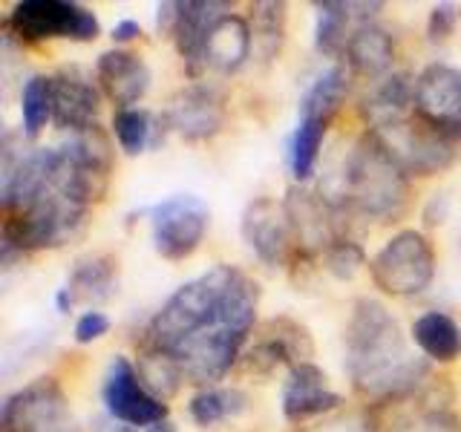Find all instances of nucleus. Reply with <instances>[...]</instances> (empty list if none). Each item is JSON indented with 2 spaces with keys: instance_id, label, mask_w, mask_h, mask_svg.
Masks as SVG:
<instances>
[{
  "instance_id": "f257e3e1",
  "label": "nucleus",
  "mask_w": 461,
  "mask_h": 432,
  "mask_svg": "<svg viewBox=\"0 0 461 432\" xmlns=\"http://www.w3.org/2000/svg\"><path fill=\"white\" fill-rule=\"evenodd\" d=\"M259 300L263 288L251 274L216 263L162 302L144 326L139 349L167 355L196 389L220 386L257 331Z\"/></svg>"
},
{
  "instance_id": "f03ea898",
  "label": "nucleus",
  "mask_w": 461,
  "mask_h": 432,
  "mask_svg": "<svg viewBox=\"0 0 461 432\" xmlns=\"http://www.w3.org/2000/svg\"><path fill=\"white\" fill-rule=\"evenodd\" d=\"M424 355L410 349L398 317L381 300L357 297L343 328V369L366 407L384 410L415 398L436 381Z\"/></svg>"
},
{
  "instance_id": "7ed1b4c3",
  "label": "nucleus",
  "mask_w": 461,
  "mask_h": 432,
  "mask_svg": "<svg viewBox=\"0 0 461 432\" xmlns=\"http://www.w3.org/2000/svg\"><path fill=\"white\" fill-rule=\"evenodd\" d=\"M321 196L338 213L340 228L343 220L393 225L401 222L412 205V179L386 150L378 133L364 130L346 153L340 170L321 184Z\"/></svg>"
},
{
  "instance_id": "20e7f679",
  "label": "nucleus",
  "mask_w": 461,
  "mask_h": 432,
  "mask_svg": "<svg viewBox=\"0 0 461 432\" xmlns=\"http://www.w3.org/2000/svg\"><path fill=\"white\" fill-rule=\"evenodd\" d=\"M86 213L76 202L64 199L58 191H50L29 208L18 213H4V263L12 256H26L35 251L64 248L67 242L78 239L86 228Z\"/></svg>"
},
{
  "instance_id": "39448f33",
  "label": "nucleus",
  "mask_w": 461,
  "mask_h": 432,
  "mask_svg": "<svg viewBox=\"0 0 461 432\" xmlns=\"http://www.w3.org/2000/svg\"><path fill=\"white\" fill-rule=\"evenodd\" d=\"M115 150L104 127L72 133L55 148V191L81 208H93L110 191Z\"/></svg>"
},
{
  "instance_id": "423d86ee",
  "label": "nucleus",
  "mask_w": 461,
  "mask_h": 432,
  "mask_svg": "<svg viewBox=\"0 0 461 432\" xmlns=\"http://www.w3.org/2000/svg\"><path fill=\"white\" fill-rule=\"evenodd\" d=\"M438 256L432 239L418 228H403L389 237L369 259V277L386 297H418L436 280Z\"/></svg>"
},
{
  "instance_id": "0eeeda50",
  "label": "nucleus",
  "mask_w": 461,
  "mask_h": 432,
  "mask_svg": "<svg viewBox=\"0 0 461 432\" xmlns=\"http://www.w3.org/2000/svg\"><path fill=\"white\" fill-rule=\"evenodd\" d=\"M4 32L21 43L58 38L90 43L101 35V21L93 9L69 0H21L4 18Z\"/></svg>"
},
{
  "instance_id": "6e6552de",
  "label": "nucleus",
  "mask_w": 461,
  "mask_h": 432,
  "mask_svg": "<svg viewBox=\"0 0 461 432\" xmlns=\"http://www.w3.org/2000/svg\"><path fill=\"white\" fill-rule=\"evenodd\" d=\"M4 432H81L72 400L55 374L23 383L0 407Z\"/></svg>"
},
{
  "instance_id": "1a4fd4ad",
  "label": "nucleus",
  "mask_w": 461,
  "mask_h": 432,
  "mask_svg": "<svg viewBox=\"0 0 461 432\" xmlns=\"http://www.w3.org/2000/svg\"><path fill=\"white\" fill-rule=\"evenodd\" d=\"M156 254L167 263H185L199 251L211 228V208L196 194H173L148 211Z\"/></svg>"
},
{
  "instance_id": "9d476101",
  "label": "nucleus",
  "mask_w": 461,
  "mask_h": 432,
  "mask_svg": "<svg viewBox=\"0 0 461 432\" xmlns=\"http://www.w3.org/2000/svg\"><path fill=\"white\" fill-rule=\"evenodd\" d=\"M386 144V150L395 156V162L403 167L410 179H429L438 176L447 167H453L461 156V141L429 127L418 115L393 127L372 130Z\"/></svg>"
},
{
  "instance_id": "9b49d317",
  "label": "nucleus",
  "mask_w": 461,
  "mask_h": 432,
  "mask_svg": "<svg viewBox=\"0 0 461 432\" xmlns=\"http://www.w3.org/2000/svg\"><path fill=\"white\" fill-rule=\"evenodd\" d=\"M240 234L249 251L268 268H294L300 259L297 237L283 199L254 196L242 208Z\"/></svg>"
},
{
  "instance_id": "f8f14e48",
  "label": "nucleus",
  "mask_w": 461,
  "mask_h": 432,
  "mask_svg": "<svg viewBox=\"0 0 461 432\" xmlns=\"http://www.w3.org/2000/svg\"><path fill=\"white\" fill-rule=\"evenodd\" d=\"M314 357V340L309 328L292 317H268L257 326V340L242 352L240 366L254 378H271L277 369H292L294 364Z\"/></svg>"
},
{
  "instance_id": "ddd939ff",
  "label": "nucleus",
  "mask_w": 461,
  "mask_h": 432,
  "mask_svg": "<svg viewBox=\"0 0 461 432\" xmlns=\"http://www.w3.org/2000/svg\"><path fill=\"white\" fill-rule=\"evenodd\" d=\"M101 400H104V412L110 418L130 427L148 429L150 424L170 418V410L165 400H158L148 386L141 383L139 369L130 357L115 355L104 372V383H101Z\"/></svg>"
},
{
  "instance_id": "4468645a",
  "label": "nucleus",
  "mask_w": 461,
  "mask_h": 432,
  "mask_svg": "<svg viewBox=\"0 0 461 432\" xmlns=\"http://www.w3.org/2000/svg\"><path fill=\"white\" fill-rule=\"evenodd\" d=\"M162 119L170 133L185 141H211L222 133L228 119L225 95L213 84L194 81L167 101Z\"/></svg>"
},
{
  "instance_id": "2eb2a0df",
  "label": "nucleus",
  "mask_w": 461,
  "mask_h": 432,
  "mask_svg": "<svg viewBox=\"0 0 461 432\" xmlns=\"http://www.w3.org/2000/svg\"><path fill=\"white\" fill-rule=\"evenodd\" d=\"M101 86L78 64H64L52 72V124L61 133H84L98 127L101 115Z\"/></svg>"
},
{
  "instance_id": "dca6fc26",
  "label": "nucleus",
  "mask_w": 461,
  "mask_h": 432,
  "mask_svg": "<svg viewBox=\"0 0 461 432\" xmlns=\"http://www.w3.org/2000/svg\"><path fill=\"white\" fill-rule=\"evenodd\" d=\"M415 115L461 141V69L432 61L415 76Z\"/></svg>"
},
{
  "instance_id": "f3484780",
  "label": "nucleus",
  "mask_w": 461,
  "mask_h": 432,
  "mask_svg": "<svg viewBox=\"0 0 461 432\" xmlns=\"http://www.w3.org/2000/svg\"><path fill=\"white\" fill-rule=\"evenodd\" d=\"M288 220H292L300 259H314L329 251V245L343 237L338 213L331 211L321 191H309L306 184H292L283 196Z\"/></svg>"
},
{
  "instance_id": "a211bd4d",
  "label": "nucleus",
  "mask_w": 461,
  "mask_h": 432,
  "mask_svg": "<svg viewBox=\"0 0 461 432\" xmlns=\"http://www.w3.org/2000/svg\"><path fill=\"white\" fill-rule=\"evenodd\" d=\"M280 407L288 424L303 427L306 421H317V418L343 410V395L329 386V374L314 360H306L285 372Z\"/></svg>"
},
{
  "instance_id": "6ab92c4d",
  "label": "nucleus",
  "mask_w": 461,
  "mask_h": 432,
  "mask_svg": "<svg viewBox=\"0 0 461 432\" xmlns=\"http://www.w3.org/2000/svg\"><path fill=\"white\" fill-rule=\"evenodd\" d=\"M95 81L104 98L115 104V110H130L139 107V101L148 95L153 72L139 52L113 47L95 58Z\"/></svg>"
},
{
  "instance_id": "aec40b11",
  "label": "nucleus",
  "mask_w": 461,
  "mask_h": 432,
  "mask_svg": "<svg viewBox=\"0 0 461 432\" xmlns=\"http://www.w3.org/2000/svg\"><path fill=\"white\" fill-rule=\"evenodd\" d=\"M357 112L366 130H384L415 115V76L403 69L389 72L386 78L372 81L369 90L360 95Z\"/></svg>"
},
{
  "instance_id": "412c9836",
  "label": "nucleus",
  "mask_w": 461,
  "mask_h": 432,
  "mask_svg": "<svg viewBox=\"0 0 461 432\" xmlns=\"http://www.w3.org/2000/svg\"><path fill=\"white\" fill-rule=\"evenodd\" d=\"M228 12L230 4H220V0H185V4H179V21L176 29H173V43H176V52L182 58L187 76L194 81H199V76L205 72L202 52H205L208 32Z\"/></svg>"
},
{
  "instance_id": "4be33fe9",
  "label": "nucleus",
  "mask_w": 461,
  "mask_h": 432,
  "mask_svg": "<svg viewBox=\"0 0 461 432\" xmlns=\"http://www.w3.org/2000/svg\"><path fill=\"white\" fill-rule=\"evenodd\" d=\"M395 38L389 29H384L378 21L372 23H360L352 29L349 43H346L343 61L346 69L352 72V78H364V81H381L389 72H395Z\"/></svg>"
},
{
  "instance_id": "5701e85b",
  "label": "nucleus",
  "mask_w": 461,
  "mask_h": 432,
  "mask_svg": "<svg viewBox=\"0 0 461 432\" xmlns=\"http://www.w3.org/2000/svg\"><path fill=\"white\" fill-rule=\"evenodd\" d=\"M251 55H254V35L249 18H242L237 12H228L208 32L202 61H205V69L230 76V72L242 69Z\"/></svg>"
},
{
  "instance_id": "b1692460",
  "label": "nucleus",
  "mask_w": 461,
  "mask_h": 432,
  "mask_svg": "<svg viewBox=\"0 0 461 432\" xmlns=\"http://www.w3.org/2000/svg\"><path fill=\"white\" fill-rule=\"evenodd\" d=\"M438 381H432L415 398L403 400L407 410L395 415L393 424L384 427V432H461V418L450 407V395L438 392ZM403 403H398V407H403Z\"/></svg>"
},
{
  "instance_id": "393cba45",
  "label": "nucleus",
  "mask_w": 461,
  "mask_h": 432,
  "mask_svg": "<svg viewBox=\"0 0 461 432\" xmlns=\"http://www.w3.org/2000/svg\"><path fill=\"white\" fill-rule=\"evenodd\" d=\"M67 288L76 297V302H86L93 309L113 300L115 292H119V259L113 254L81 256L69 271Z\"/></svg>"
},
{
  "instance_id": "a878e982",
  "label": "nucleus",
  "mask_w": 461,
  "mask_h": 432,
  "mask_svg": "<svg viewBox=\"0 0 461 432\" xmlns=\"http://www.w3.org/2000/svg\"><path fill=\"white\" fill-rule=\"evenodd\" d=\"M410 338L429 364L447 366L461 357V326L447 311L432 309L418 314L412 320Z\"/></svg>"
},
{
  "instance_id": "bb28decb",
  "label": "nucleus",
  "mask_w": 461,
  "mask_h": 432,
  "mask_svg": "<svg viewBox=\"0 0 461 432\" xmlns=\"http://www.w3.org/2000/svg\"><path fill=\"white\" fill-rule=\"evenodd\" d=\"M329 119L314 112H300L292 144H288V165H292L294 184H306L314 173L317 162H321V150L329 133Z\"/></svg>"
},
{
  "instance_id": "cd10ccee",
  "label": "nucleus",
  "mask_w": 461,
  "mask_h": 432,
  "mask_svg": "<svg viewBox=\"0 0 461 432\" xmlns=\"http://www.w3.org/2000/svg\"><path fill=\"white\" fill-rule=\"evenodd\" d=\"M314 14H317V23H314V50L321 52L323 58H331L338 61L346 52V43H349L352 35V9H349V0H317L314 4Z\"/></svg>"
},
{
  "instance_id": "c85d7f7f",
  "label": "nucleus",
  "mask_w": 461,
  "mask_h": 432,
  "mask_svg": "<svg viewBox=\"0 0 461 432\" xmlns=\"http://www.w3.org/2000/svg\"><path fill=\"white\" fill-rule=\"evenodd\" d=\"M251 35H254V55L263 64H271L283 52L285 32H288V6L283 0H259L249 14Z\"/></svg>"
},
{
  "instance_id": "c756f323",
  "label": "nucleus",
  "mask_w": 461,
  "mask_h": 432,
  "mask_svg": "<svg viewBox=\"0 0 461 432\" xmlns=\"http://www.w3.org/2000/svg\"><path fill=\"white\" fill-rule=\"evenodd\" d=\"M249 395L240 386H208L196 389L194 398L187 400V415L196 427H213L228 418H237L249 410Z\"/></svg>"
},
{
  "instance_id": "7c9ffc66",
  "label": "nucleus",
  "mask_w": 461,
  "mask_h": 432,
  "mask_svg": "<svg viewBox=\"0 0 461 432\" xmlns=\"http://www.w3.org/2000/svg\"><path fill=\"white\" fill-rule=\"evenodd\" d=\"M349 81H352V72L346 69V64L329 67L309 84V90L303 93L300 112H314V115H323L329 122H335L346 95H349Z\"/></svg>"
},
{
  "instance_id": "2f4dec72",
  "label": "nucleus",
  "mask_w": 461,
  "mask_h": 432,
  "mask_svg": "<svg viewBox=\"0 0 461 432\" xmlns=\"http://www.w3.org/2000/svg\"><path fill=\"white\" fill-rule=\"evenodd\" d=\"M52 122V76H29L21 86V133L35 141Z\"/></svg>"
},
{
  "instance_id": "473e14b6",
  "label": "nucleus",
  "mask_w": 461,
  "mask_h": 432,
  "mask_svg": "<svg viewBox=\"0 0 461 432\" xmlns=\"http://www.w3.org/2000/svg\"><path fill=\"white\" fill-rule=\"evenodd\" d=\"M153 127H156V115L144 107L113 112V136L124 156H139L148 150L153 144Z\"/></svg>"
},
{
  "instance_id": "72a5a7b5",
  "label": "nucleus",
  "mask_w": 461,
  "mask_h": 432,
  "mask_svg": "<svg viewBox=\"0 0 461 432\" xmlns=\"http://www.w3.org/2000/svg\"><path fill=\"white\" fill-rule=\"evenodd\" d=\"M139 378L141 383L150 389V392L158 398V400H165L173 398L182 389L185 378H182V372L179 366L173 364V360L162 352H150V349H139Z\"/></svg>"
},
{
  "instance_id": "f704fd0d",
  "label": "nucleus",
  "mask_w": 461,
  "mask_h": 432,
  "mask_svg": "<svg viewBox=\"0 0 461 432\" xmlns=\"http://www.w3.org/2000/svg\"><path fill=\"white\" fill-rule=\"evenodd\" d=\"M297 432H384V424H381V412L364 403V407L338 410L326 418H317L314 424Z\"/></svg>"
},
{
  "instance_id": "c9c22d12",
  "label": "nucleus",
  "mask_w": 461,
  "mask_h": 432,
  "mask_svg": "<svg viewBox=\"0 0 461 432\" xmlns=\"http://www.w3.org/2000/svg\"><path fill=\"white\" fill-rule=\"evenodd\" d=\"M321 259H323V268L335 280H355L360 271L369 268L364 245H360L357 239H352V237H338L335 242L329 245V251Z\"/></svg>"
},
{
  "instance_id": "e433bc0d",
  "label": "nucleus",
  "mask_w": 461,
  "mask_h": 432,
  "mask_svg": "<svg viewBox=\"0 0 461 432\" xmlns=\"http://www.w3.org/2000/svg\"><path fill=\"white\" fill-rule=\"evenodd\" d=\"M458 21H461V6L458 4H436L427 14V40L429 43L450 40Z\"/></svg>"
},
{
  "instance_id": "4c0bfd02",
  "label": "nucleus",
  "mask_w": 461,
  "mask_h": 432,
  "mask_svg": "<svg viewBox=\"0 0 461 432\" xmlns=\"http://www.w3.org/2000/svg\"><path fill=\"white\" fill-rule=\"evenodd\" d=\"M110 317L104 311H98V309H90V311H84L78 320H76V328H72V338H76V343L86 346V343H95L101 340L110 331Z\"/></svg>"
},
{
  "instance_id": "58836bf2",
  "label": "nucleus",
  "mask_w": 461,
  "mask_h": 432,
  "mask_svg": "<svg viewBox=\"0 0 461 432\" xmlns=\"http://www.w3.org/2000/svg\"><path fill=\"white\" fill-rule=\"evenodd\" d=\"M447 216H450V196L447 194H432L427 202H424V211H421V220L427 228H438L447 222Z\"/></svg>"
},
{
  "instance_id": "ea45409f",
  "label": "nucleus",
  "mask_w": 461,
  "mask_h": 432,
  "mask_svg": "<svg viewBox=\"0 0 461 432\" xmlns=\"http://www.w3.org/2000/svg\"><path fill=\"white\" fill-rule=\"evenodd\" d=\"M179 21V4L176 0H165V4L156 6V32L173 38V29H176Z\"/></svg>"
},
{
  "instance_id": "a19ab883",
  "label": "nucleus",
  "mask_w": 461,
  "mask_h": 432,
  "mask_svg": "<svg viewBox=\"0 0 461 432\" xmlns=\"http://www.w3.org/2000/svg\"><path fill=\"white\" fill-rule=\"evenodd\" d=\"M110 38H113L115 47H127L130 40H139L141 38V23L124 18V21H119V23L113 26V35Z\"/></svg>"
},
{
  "instance_id": "79ce46f5",
  "label": "nucleus",
  "mask_w": 461,
  "mask_h": 432,
  "mask_svg": "<svg viewBox=\"0 0 461 432\" xmlns=\"http://www.w3.org/2000/svg\"><path fill=\"white\" fill-rule=\"evenodd\" d=\"M90 432H139V429H136V427H130V424L115 421V418H110V415L104 412V415L93 418Z\"/></svg>"
},
{
  "instance_id": "37998d69",
  "label": "nucleus",
  "mask_w": 461,
  "mask_h": 432,
  "mask_svg": "<svg viewBox=\"0 0 461 432\" xmlns=\"http://www.w3.org/2000/svg\"><path fill=\"white\" fill-rule=\"evenodd\" d=\"M55 309H58V314H69L72 309H76V297L69 294V288L67 285H61L55 292Z\"/></svg>"
},
{
  "instance_id": "c03bdc74",
  "label": "nucleus",
  "mask_w": 461,
  "mask_h": 432,
  "mask_svg": "<svg viewBox=\"0 0 461 432\" xmlns=\"http://www.w3.org/2000/svg\"><path fill=\"white\" fill-rule=\"evenodd\" d=\"M144 432H176V424L170 421V418H162V421H156V424H150Z\"/></svg>"
},
{
  "instance_id": "a18cd8bd",
  "label": "nucleus",
  "mask_w": 461,
  "mask_h": 432,
  "mask_svg": "<svg viewBox=\"0 0 461 432\" xmlns=\"http://www.w3.org/2000/svg\"><path fill=\"white\" fill-rule=\"evenodd\" d=\"M458 245H461V228H458Z\"/></svg>"
}]
</instances>
